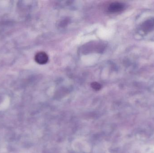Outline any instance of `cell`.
Returning a JSON list of instances; mask_svg holds the SVG:
<instances>
[{"instance_id":"1","label":"cell","mask_w":154,"mask_h":153,"mask_svg":"<svg viewBox=\"0 0 154 153\" xmlns=\"http://www.w3.org/2000/svg\"><path fill=\"white\" fill-rule=\"evenodd\" d=\"M35 60L39 64H45L48 61V56L45 52H39L35 55Z\"/></svg>"},{"instance_id":"2","label":"cell","mask_w":154,"mask_h":153,"mask_svg":"<svg viewBox=\"0 0 154 153\" xmlns=\"http://www.w3.org/2000/svg\"><path fill=\"white\" fill-rule=\"evenodd\" d=\"M123 7L124 6L122 4L118 2H114L112 3L109 5L108 9L111 12H117L122 10Z\"/></svg>"},{"instance_id":"3","label":"cell","mask_w":154,"mask_h":153,"mask_svg":"<svg viewBox=\"0 0 154 153\" xmlns=\"http://www.w3.org/2000/svg\"><path fill=\"white\" fill-rule=\"evenodd\" d=\"M91 87L96 90H99L101 89V86L99 83L97 82H93L91 84Z\"/></svg>"}]
</instances>
